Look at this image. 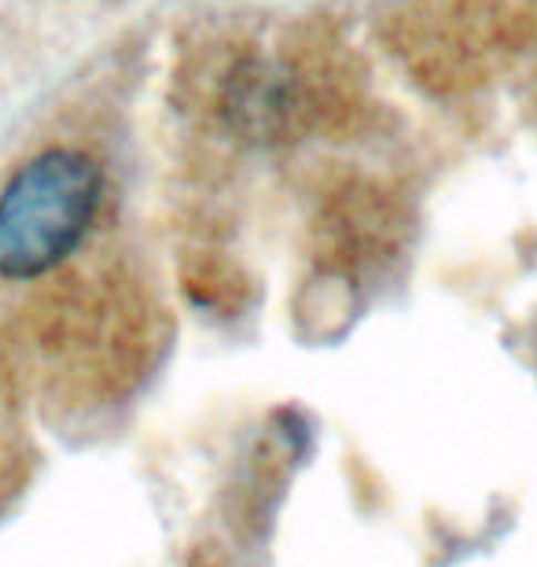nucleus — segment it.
<instances>
[{
  "label": "nucleus",
  "instance_id": "f257e3e1",
  "mask_svg": "<svg viewBox=\"0 0 537 567\" xmlns=\"http://www.w3.org/2000/svg\"><path fill=\"white\" fill-rule=\"evenodd\" d=\"M104 196V169L78 147L27 158L0 188V277L52 274L82 247Z\"/></svg>",
  "mask_w": 537,
  "mask_h": 567
}]
</instances>
